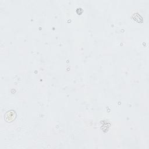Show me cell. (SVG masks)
I'll use <instances>...</instances> for the list:
<instances>
[{
  "label": "cell",
  "mask_w": 149,
  "mask_h": 149,
  "mask_svg": "<svg viewBox=\"0 0 149 149\" xmlns=\"http://www.w3.org/2000/svg\"><path fill=\"white\" fill-rule=\"evenodd\" d=\"M5 119L7 122H12L16 118V113L14 111H9L5 115Z\"/></svg>",
  "instance_id": "cell-1"
}]
</instances>
